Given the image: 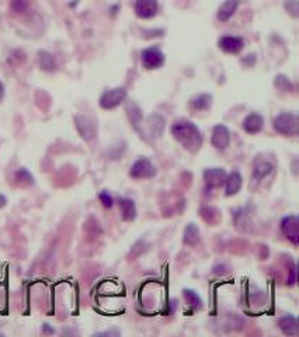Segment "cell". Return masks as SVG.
Instances as JSON below:
<instances>
[{"label":"cell","instance_id":"cell-3","mask_svg":"<svg viewBox=\"0 0 299 337\" xmlns=\"http://www.w3.org/2000/svg\"><path fill=\"white\" fill-rule=\"evenodd\" d=\"M140 62L145 69H159L164 63V54L156 47L146 48L140 52Z\"/></svg>","mask_w":299,"mask_h":337},{"label":"cell","instance_id":"cell-12","mask_svg":"<svg viewBox=\"0 0 299 337\" xmlns=\"http://www.w3.org/2000/svg\"><path fill=\"white\" fill-rule=\"evenodd\" d=\"M278 327L285 336H298L299 326L298 320L292 315H285L278 319Z\"/></svg>","mask_w":299,"mask_h":337},{"label":"cell","instance_id":"cell-29","mask_svg":"<svg viewBox=\"0 0 299 337\" xmlns=\"http://www.w3.org/2000/svg\"><path fill=\"white\" fill-rule=\"evenodd\" d=\"M6 204H7V198L4 197L3 194H0V209L3 208V207H4Z\"/></svg>","mask_w":299,"mask_h":337},{"label":"cell","instance_id":"cell-16","mask_svg":"<svg viewBox=\"0 0 299 337\" xmlns=\"http://www.w3.org/2000/svg\"><path fill=\"white\" fill-rule=\"evenodd\" d=\"M148 128H149V135L152 138H159L164 128V119L159 114L150 116L148 118Z\"/></svg>","mask_w":299,"mask_h":337},{"label":"cell","instance_id":"cell-4","mask_svg":"<svg viewBox=\"0 0 299 337\" xmlns=\"http://www.w3.org/2000/svg\"><path fill=\"white\" fill-rule=\"evenodd\" d=\"M127 97V90L124 87H115L104 92L100 97V107L104 110H113L121 104Z\"/></svg>","mask_w":299,"mask_h":337},{"label":"cell","instance_id":"cell-15","mask_svg":"<svg viewBox=\"0 0 299 337\" xmlns=\"http://www.w3.org/2000/svg\"><path fill=\"white\" fill-rule=\"evenodd\" d=\"M118 204H120L121 215H122L124 221L131 222L137 218V207H135V202L131 198H120Z\"/></svg>","mask_w":299,"mask_h":337},{"label":"cell","instance_id":"cell-23","mask_svg":"<svg viewBox=\"0 0 299 337\" xmlns=\"http://www.w3.org/2000/svg\"><path fill=\"white\" fill-rule=\"evenodd\" d=\"M14 178H16V181H17L19 184H21V186H33V184H34V177H33V175H31L27 169H24V167L19 169V170L16 172Z\"/></svg>","mask_w":299,"mask_h":337},{"label":"cell","instance_id":"cell-31","mask_svg":"<svg viewBox=\"0 0 299 337\" xmlns=\"http://www.w3.org/2000/svg\"><path fill=\"white\" fill-rule=\"evenodd\" d=\"M3 96H4V86H3V83L0 81V101H1V99H3Z\"/></svg>","mask_w":299,"mask_h":337},{"label":"cell","instance_id":"cell-25","mask_svg":"<svg viewBox=\"0 0 299 337\" xmlns=\"http://www.w3.org/2000/svg\"><path fill=\"white\" fill-rule=\"evenodd\" d=\"M99 198H100V201H101V204H103L105 208H113V205H114V199H113V197H111V194L108 193V191H101L100 194H99Z\"/></svg>","mask_w":299,"mask_h":337},{"label":"cell","instance_id":"cell-7","mask_svg":"<svg viewBox=\"0 0 299 337\" xmlns=\"http://www.w3.org/2000/svg\"><path fill=\"white\" fill-rule=\"evenodd\" d=\"M156 175V167L146 158H140L131 166L129 176L132 178H150Z\"/></svg>","mask_w":299,"mask_h":337},{"label":"cell","instance_id":"cell-28","mask_svg":"<svg viewBox=\"0 0 299 337\" xmlns=\"http://www.w3.org/2000/svg\"><path fill=\"white\" fill-rule=\"evenodd\" d=\"M118 336L120 335V332H101V333H96L94 336Z\"/></svg>","mask_w":299,"mask_h":337},{"label":"cell","instance_id":"cell-30","mask_svg":"<svg viewBox=\"0 0 299 337\" xmlns=\"http://www.w3.org/2000/svg\"><path fill=\"white\" fill-rule=\"evenodd\" d=\"M42 332H44V333H54V329H51L49 325H44V327H42Z\"/></svg>","mask_w":299,"mask_h":337},{"label":"cell","instance_id":"cell-20","mask_svg":"<svg viewBox=\"0 0 299 337\" xmlns=\"http://www.w3.org/2000/svg\"><path fill=\"white\" fill-rule=\"evenodd\" d=\"M38 60H40L41 69L46 70V72H52V70H55V68H57L52 55L49 52H46V51H40L38 52Z\"/></svg>","mask_w":299,"mask_h":337},{"label":"cell","instance_id":"cell-5","mask_svg":"<svg viewBox=\"0 0 299 337\" xmlns=\"http://www.w3.org/2000/svg\"><path fill=\"white\" fill-rule=\"evenodd\" d=\"M75 125L78 132L84 140L90 142L96 138L97 135V125L90 117L86 116H76L75 117Z\"/></svg>","mask_w":299,"mask_h":337},{"label":"cell","instance_id":"cell-2","mask_svg":"<svg viewBox=\"0 0 299 337\" xmlns=\"http://www.w3.org/2000/svg\"><path fill=\"white\" fill-rule=\"evenodd\" d=\"M273 125L277 132L287 135V137H295L298 135L299 121L298 117L294 113H282L277 116L273 121Z\"/></svg>","mask_w":299,"mask_h":337},{"label":"cell","instance_id":"cell-19","mask_svg":"<svg viewBox=\"0 0 299 337\" xmlns=\"http://www.w3.org/2000/svg\"><path fill=\"white\" fill-rule=\"evenodd\" d=\"M211 103H212V96L202 93L193 97L191 101H190V105L194 110H207L208 107L211 105Z\"/></svg>","mask_w":299,"mask_h":337},{"label":"cell","instance_id":"cell-1","mask_svg":"<svg viewBox=\"0 0 299 337\" xmlns=\"http://www.w3.org/2000/svg\"><path fill=\"white\" fill-rule=\"evenodd\" d=\"M172 134L174 139L180 142L187 151L193 153L199 151V148L202 146V135L191 121H176L172 127Z\"/></svg>","mask_w":299,"mask_h":337},{"label":"cell","instance_id":"cell-26","mask_svg":"<svg viewBox=\"0 0 299 337\" xmlns=\"http://www.w3.org/2000/svg\"><path fill=\"white\" fill-rule=\"evenodd\" d=\"M285 9L288 10V13L294 17H298L299 12V6H298V0H288L285 3Z\"/></svg>","mask_w":299,"mask_h":337},{"label":"cell","instance_id":"cell-17","mask_svg":"<svg viewBox=\"0 0 299 337\" xmlns=\"http://www.w3.org/2000/svg\"><path fill=\"white\" fill-rule=\"evenodd\" d=\"M238 0H226L218 10V19L220 21H228L238 9Z\"/></svg>","mask_w":299,"mask_h":337},{"label":"cell","instance_id":"cell-13","mask_svg":"<svg viewBox=\"0 0 299 337\" xmlns=\"http://www.w3.org/2000/svg\"><path fill=\"white\" fill-rule=\"evenodd\" d=\"M243 180L242 176L239 172H232L229 175L226 176V180H225V194L230 197V196H236L240 188H242Z\"/></svg>","mask_w":299,"mask_h":337},{"label":"cell","instance_id":"cell-8","mask_svg":"<svg viewBox=\"0 0 299 337\" xmlns=\"http://www.w3.org/2000/svg\"><path fill=\"white\" fill-rule=\"evenodd\" d=\"M226 172L220 167H211V169H207L204 172V181H205V186L209 190H214V188H220V187L225 184V180H226Z\"/></svg>","mask_w":299,"mask_h":337},{"label":"cell","instance_id":"cell-14","mask_svg":"<svg viewBox=\"0 0 299 337\" xmlns=\"http://www.w3.org/2000/svg\"><path fill=\"white\" fill-rule=\"evenodd\" d=\"M243 129L249 134H257L263 129V125H264V119L260 114H256V113H252L249 116L246 117L243 119Z\"/></svg>","mask_w":299,"mask_h":337},{"label":"cell","instance_id":"cell-10","mask_svg":"<svg viewBox=\"0 0 299 337\" xmlns=\"http://www.w3.org/2000/svg\"><path fill=\"white\" fill-rule=\"evenodd\" d=\"M158 0H137L135 12L140 19H152L158 13Z\"/></svg>","mask_w":299,"mask_h":337},{"label":"cell","instance_id":"cell-27","mask_svg":"<svg viewBox=\"0 0 299 337\" xmlns=\"http://www.w3.org/2000/svg\"><path fill=\"white\" fill-rule=\"evenodd\" d=\"M12 7L14 12L17 13H23L27 10V7H28V3H27V0H13L12 1Z\"/></svg>","mask_w":299,"mask_h":337},{"label":"cell","instance_id":"cell-6","mask_svg":"<svg viewBox=\"0 0 299 337\" xmlns=\"http://www.w3.org/2000/svg\"><path fill=\"white\" fill-rule=\"evenodd\" d=\"M281 232L294 246L299 243V222L297 215L284 217L281 221Z\"/></svg>","mask_w":299,"mask_h":337},{"label":"cell","instance_id":"cell-9","mask_svg":"<svg viewBox=\"0 0 299 337\" xmlns=\"http://www.w3.org/2000/svg\"><path fill=\"white\" fill-rule=\"evenodd\" d=\"M230 142V132L229 129L225 125H217L212 131V145L218 151H225L229 146Z\"/></svg>","mask_w":299,"mask_h":337},{"label":"cell","instance_id":"cell-21","mask_svg":"<svg viewBox=\"0 0 299 337\" xmlns=\"http://www.w3.org/2000/svg\"><path fill=\"white\" fill-rule=\"evenodd\" d=\"M274 170V166L268 162H257L253 167V177L256 178H264Z\"/></svg>","mask_w":299,"mask_h":337},{"label":"cell","instance_id":"cell-22","mask_svg":"<svg viewBox=\"0 0 299 337\" xmlns=\"http://www.w3.org/2000/svg\"><path fill=\"white\" fill-rule=\"evenodd\" d=\"M185 302L188 303L193 309H201L202 308V299L199 298V295L196 291L193 290H184L183 291Z\"/></svg>","mask_w":299,"mask_h":337},{"label":"cell","instance_id":"cell-11","mask_svg":"<svg viewBox=\"0 0 299 337\" xmlns=\"http://www.w3.org/2000/svg\"><path fill=\"white\" fill-rule=\"evenodd\" d=\"M219 48L228 54H238L240 52L244 47V41L240 37H232V35H226V37H222L219 40Z\"/></svg>","mask_w":299,"mask_h":337},{"label":"cell","instance_id":"cell-24","mask_svg":"<svg viewBox=\"0 0 299 337\" xmlns=\"http://www.w3.org/2000/svg\"><path fill=\"white\" fill-rule=\"evenodd\" d=\"M274 84L277 86V89H279V90H282V92H291V90H292V83L288 80L284 75H278L276 78Z\"/></svg>","mask_w":299,"mask_h":337},{"label":"cell","instance_id":"cell-18","mask_svg":"<svg viewBox=\"0 0 299 337\" xmlns=\"http://www.w3.org/2000/svg\"><path fill=\"white\" fill-rule=\"evenodd\" d=\"M185 244L188 246H196L199 243V229L194 223H188L184 229V238H183Z\"/></svg>","mask_w":299,"mask_h":337}]
</instances>
